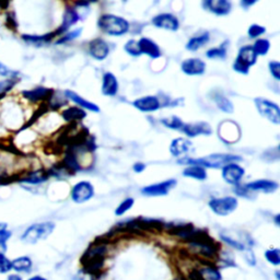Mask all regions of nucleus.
<instances>
[{
  "instance_id": "obj_28",
  "label": "nucleus",
  "mask_w": 280,
  "mask_h": 280,
  "mask_svg": "<svg viewBox=\"0 0 280 280\" xmlns=\"http://www.w3.org/2000/svg\"><path fill=\"white\" fill-rule=\"evenodd\" d=\"M56 36L55 32L48 33V34H44V35H31V34H23L22 35V39L24 42H27L29 44H33V45H43V44H47L49 42H52V39Z\"/></svg>"
},
{
  "instance_id": "obj_50",
  "label": "nucleus",
  "mask_w": 280,
  "mask_h": 280,
  "mask_svg": "<svg viewBox=\"0 0 280 280\" xmlns=\"http://www.w3.org/2000/svg\"><path fill=\"white\" fill-rule=\"evenodd\" d=\"M6 251H7V245H6V243L0 244V255H5Z\"/></svg>"
},
{
  "instance_id": "obj_39",
  "label": "nucleus",
  "mask_w": 280,
  "mask_h": 280,
  "mask_svg": "<svg viewBox=\"0 0 280 280\" xmlns=\"http://www.w3.org/2000/svg\"><path fill=\"white\" fill-rule=\"evenodd\" d=\"M81 32H82V29H77L75 31H71L69 33H66V34L62 35V37L58 41H57L56 44L59 45V44H64L66 42H69V41L75 39V38H77V37L80 36Z\"/></svg>"
},
{
  "instance_id": "obj_21",
  "label": "nucleus",
  "mask_w": 280,
  "mask_h": 280,
  "mask_svg": "<svg viewBox=\"0 0 280 280\" xmlns=\"http://www.w3.org/2000/svg\"><path fill=\"white\" fill-rule=\"evenodd\" d=\"M133 105L142 112H155L161 108V102L154 95H147L137 98L133 102Z\"/></svg>"
},
{
  "instance_id": "obj_41",
  "label": "nucleus",
  "mask_w": 280,
  "mask_h": 280,
  "mask_svg": "<svg viewBox=\"0 0 280 280\" xmlns=\"http://www.w3.org/2000/svg\"><path fill=\"white\" fill-rule=\"evenodd\" d=\"M265 32H266V29L264 27L259 26V24H252L248 30V34L251 38H257L258 36L264 34Z\"/></svg>"
},
{
  "instance_id": "obj_48",
  "label": "nucleus",
  "mask_w": 280,
  "mask_h": 280,
  "mask_svg": "<svg viewBox=\"0 0 280 280\" xmlns=\"http://www.w3.org/2000/svg\"><path fill=\"white\" fill-rule=\"evenodd\" d=\"M246 255V259H248L249 262V264L250 265H255V257H254V255L251 251L248 252V254H245Z\"/></svg>"
},
{
  "instance_id": "obj_45",
  "label": "nucleus",
  "mask_w": 280,
  "mask_h": 280,
  "mask_svg": "<svg viewBox=\"0 0 280 280\" xmlns=\"http://www.w3.org/2000/svg\"><path fill=\"white\" fill-rule=\"evenodd\" d=\"M6 225H0V244L6 243L11 236V232L8 231Z\"/></svg>"
},
{
  "instance_id": "obj_18",
  "label": "nucleus",
  "mask_w": 280,
  "mask_h": 280,
  "mask_svg": "<svg viewBox=\"0 0 280 280\" xmlns=\"http://www.w3.org/2000/svg\"><path fill=\"white\" fill-rule=\"evenodd\" d=\"M89 53L96 61H104L109 56L110 47L102 38H95L89 43Z\"/></svg>"
},
{
  "instance_id": "obj_37",
  "label": "nucleus",
  "mask_w": 280,
  "mask_h": 280,
  "mask_svg": "<svg viewBox=\"0 0 280 280\" xmlns=\"http://www.w3.org/2000/svg\"><path fill=\"white\" fill-rule=\"evenodd\" d=\"M134 198H126L125 201H123L119 205L118 207L116 208V210H115V215L116 216H123L125 212H127L131 207L134 206Z\"/></svg>"
},
{
  "instance_id": "obj_27",
  "label": "nucleus",
  "mask_w": 280,
  "mask_h": 280,
  "mask_svg": "<svg viewBox=\"0 0 280 280\" xmlns=\"http://www.w3.org/2000/svg\"><path fill=\"white\" fill-rule=\"evenodd\" d=\"M210 41L209 32H204L199 35H196L188 41L186 44V49L191 52H196L203 46H205Z\"/></svg>"
},
{
  "instance_id": "obj_12",
  "label": "nucleus",
  "mask_w": 280,
  "mask_h": 280,
  "mask_svg": "<svg viewBox=\"0 0 280 280\" xmlns=\"http://www.w3.org/2000/svg\"><path fill=\"white\" fill-rule=\"evenodd\" d=\"M54 92L51 88L36 87L32 90H24L22 91V96L32 103H37L41 101H48Z\"/></svg>"
},
{
  "instance_id": "obj_5",
  "label": "nucleus",
  "mask_w": 280,
  "mask_h": 280,
  "mask_svg": "<svg viewBox=\"0 0 280 280\" xmlns=\"http://www.w3.org/2000/svg\"><path fill=\"white\" fill-rule=\"evenodd\" d=\"M257 61V55L255 54L252 46L246 45L240 48L236 59L233 64V69L242 75H248L250 68Z\"/></svg>"
},
{
  "instance_id": "obj_51",
  "label": "nucleus",
  "mask_w": 280,
  "mask_h": 280,
  "mask_svg": "<svg viewBox=\"0 0 280 280\" xmlns=\"http://www.w3.org/2000/svg\"><path fill=\"white\" fill-rule=\"evenodd\" d=\"M8 280H22V278L18 275H10L8 277Z\"/></svg>"
},
{
  "instance_id": "obj_52",
  "label": "nucleus",
  "mask_w": 280,
  "mask_h": 280,
  "mask_svg": "<svg viewBox=\"0 0 280 280\" xmlns=\"http://www.w3.org/2000/svg\"><path fill=\"white\" fill-rule=\"evenodd\" d=\"M29 280H46V279H45V278H43V277H41V276H34V277L30 278Z\"/></svg>"
},
{
  "instance_id": "obj_17",
  "label": "nucleus",
  "mask_w": 280,
  "mask_h": 280,
  "mask_svg": "<svg viewBox=\"0 0 280 280\" xmlns=\"http://www.w3.org/2000/svg\"><path fill=\"white\" fill-rule=\"evenodd\" d=\"M244 187L252 193L262 192L265 194H271L278 189V183L275 182V181H270V179H257V181H254V182L245 184Z\"/></svg>"
},
{
  "instance_id": "obj_33",
  "label": "nucleus",
  "mask_w": 280,
  "mask_h": 280,
  "mask_svg": "<svg viewBox=\"0 0 280 280\" xmlns=\"http://www.w3.org/2000/svg\"><path fill=\"white\" fill-rule=\"evenodd\" d=\"M228 45H229V42L226 41V42L222 43L219 47L210 48L209 51H207V53H206V56L210 59H225L227 57Z\"/></svg>"
},
{
  "instance_id": "obj_2",
  "label": "nucleus",
  "mask_w": 280,
  "mask_h": 280,
  "mask_svg": "<svg viewBox=\"0 0 280 280\" xmlns=\"http://www.w3.org/2000/svg\"><path fill=\"white\" fill-rule=\"evenodd\" d=\"M97 27L106 34L112 36H121L128 32L129 23L127 20L118 15L102 14L97 20Z\"/></svg>"
},
{
  "instance_id": "obj_23",
  "label": "nucleus",
  "mask_w": 280,
  "mask_h": 280,
  "mask_svg": "<svg viewBox=\"0 0 280 280\" xmlns=\"http://www.w3.org/2000/svg\"><path fill=\"white\" fill-rule=\"evenodd\" d=\"M49 174L47 170L39 169L35 171H31L24 174L23 176H20L19 181L22 183H27L30 185H38L41 183H44L48 179Z\"/></svg>"
},
{
  "instance_id": "obj_25",
  "label": "nucleus",
  "mask_w": 280,
  "mask_h": 280,
  "mask_svg": "<svg viewBox=\"0 0 280 280\" xmlns=\"http://www.w3.org/2000/svg\"><path fill=\"white\" fill-rule=\"evenodd\" d=\"M65 96L68 97L69 100H71L72 102H75L77 105L80 106V108L87 109L88 111H91V112H94V113L100 112V108H98V106L96 104H94L92 102H90L88 100H85L84 97L80 96L76 92L71 91V90H66V91H65Z\"/></svg>"
},
{
  "instance_id": "obj_6",
  "label": "nucleus",
  "mask_w": 280,
  "mask_h": 280,
  "mask_svg": "<svg viewBox=\"0 0 280 280\" xmlns=\"http://www.w3.org/2000/svg\"><path fill=\"white\" fill-rule=\"evenodd\" d=\"M221 238L228 245L232 246V248L238 251H246L248 248L253 246V241L251 236L246 235L244 232L235 231V230H225L220 233Z\"/></svg>"
},
{
  "instance_id": "obj_49",
  "label": "nucleus",
  "mask_w": 280,
  "mask_h": 280,
  "mask_svg": "<svg viewBox=\"0 0 280 280\" xmlns=\"http://www.w3.org/2000/svg\"><path fill=\"white\" fill-rule=\"evenodd\" d=\"M254 4H255V2H244V0L243 2H241V6L244 8V9H248L250 6H252Z\"/></svg>"
},
{
  "instance_id": "obj_40",
  "label": "nucleus",
  "mask_w": 280,
  "mask_h": 280,
  "mask_svg": "<svg viewBox=\"0 0 280 280\" xmlns=\"http://www.w3.org/2000/svg\"><path fill=\"white\" fill-rule=\"evenodd\" d=\"M124 49L125 52L131 56H139L142 55L140 54V51H139V47H138V42L135 39H129L128 42L125 44L124 46Z\"/></svg>"
},
{
  "instance_id": "obj_34",
  "label": "nucleus",
  "mask_w": 280,
  "mask_h": 280,
  "mask_svg": "<svg viewBox=\"0 0 280 280\" xmlns=\"http://www.w3.org/2000/svg\"><path fill=\"white\" fill-rule=\"evenodd\" d=\"M252 47L254 49L255 54H256L257 56H259V55L265 56L269 51L270 43H269V41L266 38H258Z\"/></svg>"
},
{
  "instance_id": "obj_44",
  "label": "nucleus",
  "mask_w": 280,
  "mask_h": 280,
  "mask_svg": "<svg viewBox=\"0 0 280 280\" xmlns=\"http://www.w3.org/2000/svg\"><path fill=\"white\" fill-rule=\"evenodd\" d=\"M269 67V71L271 73V76H273L277 81L280 80V65L278 62L273 61L268 64Z\"/></svg>"
},
{
  "instance_id": "obj_9",
  "label": "nucleus",
  "mask_w": 280,
  "mask_h": 280,
  "mask_svg": "<svg viewBox=\"0 0 280 280\" xmlns=\"http://www.w3.org/2000/svg\"><path fill=\"white\" fill-rule=\"evenodd\" d=\"M94 195L92 184L87 181H81L71 189V199L77 204H84L90 201Z\"/></svg>"
},
{
  "instance_id": "obj_19",
  "label": "nucleus",
  "mask_w": 280,
  "mask_h": 280,
  "mask_svg": "<svg viewBox=\"0 0 280 280\" xmlns=\"http://www.w3.org/2000/svg\"><path fill=\"white\" fill-rule=\"evenodd\" d=\"M181 69L188 76H201L206 71V64L199 58H188L183 61Z\"/></svg>"
},
{
  "instance_id": "obj_22",
  "label": "nucleus",
  "mask_w": 280,
  "mask_h": 280,
  "mask_svg": "<svg viewBox=\"0 0 280 280\" xmlns=\"http://www.w3.org/2000/svg\"><path fill=\"white\" fill-rule=\"evenodd\" d=\"M79 19H80V14L75 8H67L64 13L62 26L55 31L56 36L64 35L71 26H73V24H76L79 21Z\"/></svg>"
},
{
  "instance_id": "obj_26",
  "label": "nucleus",
  "mask_w": 280,
  "mask_h": 280,
  "mask_svg": "<svg viewBox=\"0 0 280 280\" xmlns=\"http://www.w3.org/2000/svg\"><path fill=\"white\" fill-rule=\"evenodd\" d=\"M62 116L65 122L69 123V124H73V123H79L86 118L87 113L85 110L78 108V106H70V108L66 109L62 113Z\"/></svg>"
},
{
  "instance_id": "obj_43",
  "label": "nucleus",
  "mask_w": 280,
  "mask_h": 280,
  "mask_svg": "<svg viewBox=\"0 0 280 280\" xmlns=\"http://www.w3.org/2000/svg\"><path fill=\"white\" fill-rule=\"evenodd\" d=\"M10 269H12L11 261L8 259L5 255H0V274L8 273Z\"/></svg>"
},
{
  "instance_id": "obj_14",
  "label": "nucleus",
  "mask_w": 280,
  "mask_h": 280,
  "mask_svg": "<svg viewBox=\"0 0 280 280\" xmlns=\"http://www.w3.org/2000/svg\"><path fill=\"white\" fill-rule=\"evenodd\" d=\"M152 24L155 28L168 31H177L179 28L178 19L171 13H161L155 15L152 19Z\"/></svg>"
},
{
  "instance_id": "obj_8",
  "label": "nucleus",
  "mask_w": 280,
  "mask_h": 280,
  "mask_svg": "<svg viewBox=\"0 0 280 280\" xmlns=\"http://www.w3.org/2000/svg\"><path fill=\"white\" fill-rule=\"evenodd\" d=\"M210 209L218 216H228L237 208V199L231 196L213 198L209 202Z\"/></svg>"
},
{
  "instance_id": "obj_24",
  "label": "nucleus",
  "mask_w": 280,
  "mask_h": 280,
  "mask_svg": "<svg viewBox=\"0 0 280 280\" xmlns=\"http://www.w3.org/2000/svg\"><path fill=\"white\" fill-rule=\"evenodd\" d=\"M118 92V81L113 73L106 72L102 81V93L106 96H115Z\"/></svg>"
},
{
  "instance_id": "obj_31",
  "label": "nucleus",
  "mask_w": 280,
  "mask_h": 280,
  "mask_svg": "<svg viewBox=\"0 0 280 280\" xmlns=\"http://www.w3.org/2000/svg\"><path fill=\"white\" fill-rule=\"evenodd\" d=\"M12 268L20 273H29L32 268V261L28 256L18 257L11 262Z\"/></svg>"
},
{
  "instance_id": "obj_1",
  "label": "nucleus",
  "mask_w": 280,
  "mask_h": 280,
  "mask_svg": "<svg viewBox=\"0 0 280 280\" xmlns=\"http://www.w3.org/2000/svg\"><path fill=\"white\" fill-rule=\"evenodd\" d=\"M242 161V158L235 154L230 153H212L207 156H203L199 159L193 158H183L179 159L178 163L188 164V166H199L202 168H210V169H219L224 168L230 163H235Z\"/></svg>"
},
{
  "instance_id": "obj_38",
  "label": "nucleus",
  "mask_w": 280,
  "mask_h": 280,
  "mask_svg": "<svg viewBox=\"0 0 280 280\" xmlns=\"http://www.w3.org/2000/svg\"><path fill=\"white\" fill-rule=\"evenodd\" d=\"M266 259L273 265H279L280 264V251L278 249L267 250L265 252Z\"/></svg>"
},
{
  "instance_id": "obj_36",
  "label": "nucleus",
  "mask_w": 280,
  "mask_h": 280,
  "mask_svg": "<svg viewBox=\"0 0 280 280\" xmlns=\"http://www.w3.org/2000/svg\"><path fill=\"white\" fill-rule=\"evenodd\" d=\"M19 81L18 78H7L0 81V98H3Z\"/></svg>"
},
{
  "instance_id": "obj_3",
  "label": "nucleus",
  "mask_w": 280,
  "mask_h": 280,
  "mask_svg": "<svg viewBox=\"0 0 280 280\" xmlns=\"http://www.w3.org/2000/svg\"><path fill=\"white\" fill-rule=\"evenodd\" d=\"M106 253V248L104 243L92 244L85 253L84 257H82V263L86 265L87 270L90 273H95V271H100L103 266L104 255Z\"/></svg>"
},
{
  "instance_id": "obj_47",
  "label": "nucleus",
  "mask_w": 280,
  "mask_h": 280,
  "mask_svg": "<svg viewBox=\"0 0 280 280\" xmlns=\"http://www.w3.org/2000/svg\"><path fill=\"white\" fill-rule=\"evenodd\" d=\"M133 169H134V171H135L136 173H142V172H144L145 169H146V164L143 163V162H137V163L134 164Z\"/></svg>"
},
{
  "instance_id": "obj_4",
  "label": "nucleus",
  "mask_w": 280,
  "mask_h": 280,
  "mask_svg": "<svg viewBox=\"0 0 280 280\" xmlns=\"http://www.w3.org/2000/svg\"><path fill=\"white\" fill-rule=\"evenodd\" d=\"M55 229L53 222H41L30 226L21 236V240L28 244H35L41 240H44L49 234H51Z\"/></svg>"
},
{
  "instance_id": "obj_13",
  "label": "nucleus",
  "mask_w": 280,
  "mask_h": 280,
  "mask_svg": "<svg viewBox=\"0 0 280 280\" xmlns=\"http://www.w3.org/2000/svg\"><path fill=\"white\" fill-rule=\"evenodd\" d=\"M192 151H194V146L188 139L176 138L171 143L170 152L173 156H176V158L183 159Z\"/></svg>"
},
{
  "instance_id": "obj_11",
  "label": "nucleus",
  "mask_w": 280,
  "mask_h": 280,
  "mask_svg": "<svg viewBox=\"0 0 280 280\" xmlns=\"http://www.w3.org/2000/svg\"><path fill=\"white\" fill-rule=\"evenodd\" d=\"M176 185V179H168L161 183L152 184L149 186H146L142 189V193L145 196L150 197H156V196H164L168 195L171 189Z\"/></svg>"
},
{
  "instance_id": "obj_53",
  "label": "nucleus",
  "mask_w": 280,
  "mask_h": 280,
  "mask_svg": "<svg viewBox=\"0 0 280 280\" xmlns=\"http://www.w3.org/2000/svg\"><path fill=\"white\" fill-rule=\"evenodd\" d=\"M279 218H280V215H277V216L275 217V221H276V225H277V226H279Z\"/></svg>"
},
{
  "instance_id": "obj_20",
  "label": "nucleus",
  "mask_w": 280,
  "mask_h": 280,
  "mask_svg": "<svg viewBox=\"0 0 280 280\" xmlns=\"http://www.w3.org/2000/svg\"><path fill=\"white\" fill-rule=\"evenodd\" d=\"M137 42H138V47H139L140 54H142V55L145 54L147 56L151 57L152 59L160 58V57H161L162 54H161L160 47L151 38L142 37L139 41H137Z\"/></svg>"
},
{
  "instance_id": "obj_35",
  "label": "nucleus",
  "mask_w": 280,
  "mask_h": 280,
  "mask_svg": "<svg viewBox=\"0 0 280 280\" xmlns=\"http://www.w3.org/2000/svg\"><path fill=\"white\" fill-rule=\"evenodd\" d=\"M161 124L170 129H173V130H181L184 125V123L177 116H171V117H167V118H162Z\"/></svg>"
},
{
  "instance_id": "obj_7",
  "label": "nucleus",
  "mask_w": 280,
  "mask_h": 280,
  "mask_svg": "<svg viewBox=\"0 0 280 280\" xmlns=\"http://www.w3.org/2000/svg\"><path fill=\"white\" fill-rule=\"evenodd\" d=\"M254 103L255 105H256V109L262 116L267 118L270 123H273V124L279 125L280 110H279V106L276 103L266 100V98H263V97H256L254 100Z\"/></svg>"
},
{
  "instance_id": "obj_30",
  "label": "nucleus",
  "mask_w": 280,
  "mask_h": 280,
  "mask_svg": "<svg viewBox=\"0 0 280 280\" xmlns=\"http://www.w3.org/2000/svg\"><path fill=\"white\" fill-rule=\"evenodd\" d=\"M201 280H222L220 271L212 266H205L197 271Z\"/></svg>"
},
{
  "instance_id": "obj_46",
  "label": "nucleus",
  "mask_w": 280,
  "mask_h": 280,
  "mask_svg": "<svg viewBox=\"0 0 280 280\" xmlns=\"http://www.w3.org/2000/svg\"><path fill=\"white\" fill-rule=\"evenodd\" d=\"M6 24H7V26L9 27V28H11V29H15L16 26H18V24H16V21H15L14 15H13V12H8V13H7Z\"/></svg>"
},
{
  "instance_id": "obj_32",
  "label": "nucleus",
  "mask_w": 280,
  "mask_h": 280,
  "mask_svg": "<svg viewBox=\"0 0 280 280\" xmlns=\"http://www.w3.org/2000/svg\"><path fill=\"white\" fill-rule=\"evenodd\" d=\"M213 101L216 102V104L218 106V109L221 110L222 112L228 113V114L233 113V111H234L233 103L231 101H230L228 97H226L225 95L216 94L215 96H213Z\"/></svg>"
},
{
  "instance_id": "obj_29",
  "label": "nucleus",
  "mask_w": 280,
  "mask_h": 280,
  "mask_svg": "<svg viewBox=\"0 0 280 280\" xmlns=\"http://www.w3.org/2000/svg\"><path fill=\"white\" fill-rule=\"evenodd\" d=\"M183 175L198 181H205L207 178V171L199 166H188L186 169H184Z\"/></svg>"
},
{
  "instance_id": "obj_15",
  "label": "nucleus",
  "mask_w": 280,
  "mask_h": 280,
  "mask_svg": "<svg viewBox=\"0 0 280 280\" xmlns=\"http://www.w3.org/2000/svg\"><path fill=\"white\" fill-rule=\"evenodd\" d=\"M203 7L205 10L216 15H227L231 12L232 4L228 0H206L203 3Z\"/></svg>"
},
{
  "instance_id": "obj_16",
  "label": "nucleus",
  "mask_w": 280,
  "mask_h": 280,
  "mask_svg": "<svg viewBox=\"0 0 280 280\" xmlns=\"http://www.w3.org/2000/svg\"><path fill=\"white\" fill-rule=\"evenodd\" d=\"M181 130L189 138H194L201 135L209 136L212 133V128L210 127L208 123L206 122L195 123V124H184Z\"/></svg>"
},
{
  "instance_id": "obj_10",
  "label": "nucleus",
  "mask_w": 280,
  "mask_h": 280,
  "mask_svg": "<svg viewBox=\"0 0 280 280\" xmlns=\"http://www.w3.org/2000/svg\"><path fill=\"white\" fill-rule=\"evenodd\" d=\"M245 174V170L238 166L237 163H230L228 166L222 168V177L228 184L240 185L241 179Z\"/></svg>"
},
{
  "instance_id": "obj_42",
  "label": "nucleus",
  "mask_w": 280,
  "mask_h": 280,
  "mask_svg": "<svg viewBox=\"0 0 280 280\" xmlns=\"http://www.w3.org/2000/svg\"><path fill=\"white\" fill-rule=\"evenodd\" d=\"M0 76L6 78H18L19 72L9 69L5 64L0 62Z\"/></svg>"
}]
</instances>
